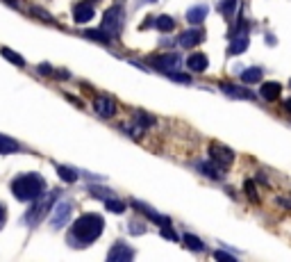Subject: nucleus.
<instances>
[{"label":"nucleus","instance_id":"nucleus-1","mask_svg":"<svg viewBox=\"0 0 291 262\" xmlns=\"http://www.w3.org/2000/svg\"><path fill=\"white\" fill-rule=\"evenodd\" d=\"M103 226H105V221L100 215H94V212L82 215L71 228V235H69L71 246H86L91 242H96L103 235Z\"/></svg>","mask_w":291,"mask_h":262},{"label":"nucleus","instance_id":"nucleus-2","mask_svg":"<svg viewBox=\"0 0 291 262\" xmlns=\"http://www.w3.org/2000/svg\"><path fill=\"white\" fill-rule=\"evenodd\" d=\"M12 192L18 201H37L46 192V180L39 173H23V176L14 178Z\"/></svg>","mask_w":291,"mask_h":262},{"label":"nucleus","instance_id":"nucleus-3","mask_svg":"<svg viewBox=\"0 0 291 262\" xmlns=\"http://www.w3.org/2000/svg\"><path fill=\"white\" fill-rule=\"evenodd\" d=\"M123 18H125V12L123 7H109L105 12V21H103V30H107L109 35H119L121 28H123Z\"/></svg>","mask_w":291,"mask_h":262},{"label":"nucleus","instance_id":"nucleus-4","mask_svg":"<svg viewBox=\"0 0 291 262\" xmlns=\"http://www.w3.org/2000/svg\"><path fill=\"white\" fill-rule=\"evenodd\" d=\"M55 198H57V194H48L46 198H41L39 203H35V207H30V212L25 215V221H27V224H30V226L39 224V221L43 219V215L50 210V205L55 203Z\"/></svg>","mask_w":291,"mask_h":262},{"label":"nucleus","instance_id":"nucleus-5","mask_svg":"<svg viewBox=\"0 0 291 262\" xmlns=\"http://www.w3.org/2000/svg\"><path fill=\"white\" fill-rule=\"evenodd\" d=\"M71 210H73V205H71L69 201H60V203H57L55 210H52V217H50L52 228H62V226L69 224V219H71Z\"/></svg>","mask_w":291,"mask_h":262},{"label":"nucleus","instance_id":"nucleus-6","mask_svg":"<svg viewBox=\"0 0 291 262\" xmlns=\"http://www.w3.org/2000/svg\"><path fill=\"white\" fill-rule=\"evenodd\" d=\"M210 155H212V160H214L218 167H230V164L235 162V153H232L230 148L221 146V144H212Z\"/></svg>","mask_w":291,"mask_h":262},{"label":"nucleus","instance_id":"nucleus-7","mask_svg":"<svg viewBox=\"0 0 291 262\" xmlns=\"http://www.w3.org/2000/svg\"><path fill=\"white\" fill-rule=\"evenodd\" d=\"M150 64L155 66V69H159V71H173L178 64H180V55H176V53H168V55H157V57H150Z\"/></svg>","mask_w":291,"mask_h":262},{"label":"nucleus","instance_id":"nucleus-8","mask_svg":"<svg viewBox=\"0 0 291 262\" xmlns=\"http://www.w3.org/2000/svg\"><path fill=\"white\" fill-rule=\"evenodd\" d=\"M205 39V32L198 30V28H193V30H184L180 37H178V46L180 48H193L198 46V43Z\"/></svg>","mask_w":291,"mask_h":262},{"label":"nucleus","instance_id":"nucleus-9","mask_svg":"<svg viewBox=\"0 0 291 262\" xmlns=\"http://www.w3.org/2000/svg\"><path fill=\"white\" fill-rule=\"evenodd\" d=\"M132 249H128V244H123V242H119V244L111 246V251L107 253V260L109 262H128L132 260Z\"/></svg>","mask_w":291,"mask_h":262},{"label":"nucleus","instance_id":"nucleus-10","mask_svg":"<svg viewBox=\"0 0 291 262\" xmlns=\"http://www.w3.org/2000/svg\"><path fill=\"white\" fill-rule=\"evenodd\" d=\"M94 108H96V112H98V116H103V119H109V116H114V112H116V103H114V98H109V96L96 98Z\"/></svg>","mask_w":291,"mask_h":262},{"label":"nucleus","instance_id":"nucleus-11","mask_svg":"<svg viewBox=\"0 0 291 262\" xmlns=\"http://www.w3.org/2000/svg\"><path fill=\"white\" fill-rule=\"evenodd\" d=\"M94 3H80L75 7V12H73V18H75V23H89L91 18H94Z\"/></svg>","mask_w":291,"mask_h":262},{"label":"nucleus","instance_id":"nucleus-12","mask_svg":"<svg viewBox=\"0 0 291 262\" xmlns=\"http://www.w3.org/2000/svg\"><path fill=\"white\" fill-rule=\"evenodd\" d=\"M280 91H282V87H280V82H264L259 89V96L264 100H269V103H273V100L280 98Z\"/></svg>","mask_w":291,"mask_h":262},{"label":"nucleus","instance_id":"nucleus-13","mask_svg":"<svg viewBox=\"0 0 291 262\" xmlns=\"http://www.w3.org/2000/svg\"><path fill=\"white\" fill-rule=\"evenodd\" d=\"M207 64H210V62H207V55H205V53H193V55L187 60V66H189L191 71H196V73H202V71H207Z\"/></svg>","mask_w":291,"mask_h":262},{"label":"nucleus","instance_id":"nucleus-14","mask_svg":"<svg viewBox=\"0 0 291 262\" xmlns=\"http://www.w3.org/2000/svg\"><path fill=\"white\" fill-rule=\"evenodd\" d=\"M132 205L134 207H137V210L139 212H141V215H146V217H148V219H153L155 221V224H168V217H162V215H157V212H155V210H150V207L148 205H143V203H139V201H132Z\"/></svg>","mask_w":291,"mask_h":262},{"label":"nucleus","instance_id":"nucleus-15","mask_svg":"<svg viewBox=\"0 0 291 262\" xmlns=\"http://www.w3.org/2000/svg\"><path fill=\"white\" fill-rule=\"evenodd\" d=\"M205 16H207V7H205V5L191 7V9L187 12V21L191 23V25H200V23L205 21Z\"/></svg>","mask_w":291,"mask_h":262},{"label":"nucleus","instance_id":"nucleus-16","mask_svg":"<svg viewBox=\"0 0 291 262\" xmlns=\"http://www.w3.org/2000/svg\"><path fill=\"white\" fill-rule=\"evenodd\" d=\"M246 48H248V35H244V32H241L239 37L232 39V43H230V48H227V53H230V55H241Z\"/></svg>","mask_w":291,"mask_h":262},{"label":"nucleus","instance_id":"nucleus-17","mask_svg":"<svg viewBox=\"0 0 291 262\" xmlns=\"http://www.w3.org/2000/svg\"><path fill=\"white\" fill-rule=\"evenodd\" d=\"M198 171H200L202 176H207V178H214V180H221V178H223L221 167L210 164V162H200V164H198Z\"/></svg>","mask_w":291,"mask_h":262},{"label":"nucleus","instance_id":"nucleus-18","mask_svg":"<svg viewBox=\"0 0 291 262\" xmlns=\"http://www.w3.org/2000/svg\"><path fill=\"white\" fill-rule=\"evenodd\" d=\"M259 80H261L259 66H250V69H246L244 73H241V82H246V85H257Z\"/></svg>","mask_w":291,"mask_h":262},{"label":"nucleus","instance_id":"nucleus-19","mask_svg":"<svg viewBox=\"0 0 291 262\" xmlns=\"http://www.w3.org/2000/svg\"><path fill=\"white\" fill-rule=\"evenodd\" d=\"M223 91L225 94H230V96H241V98H255V94L253 91H248V89H241V87H235V85H223Z\"/></svg>","mask_w":291,"mask_h":262},{"label":"nucleus","instance_id":"nucleus-20","mask_svg":"<svg viewBox=\"0 0 291 262\" xmlns=\"http://www.w3.org/2000/svg\"><path fill=\"white\" fill-rule=\"evenodd\" d=\"M21 148L14 139L5 137V135H0V155H7V153H16V150Z\"/></svg>","mask_w":291,"mask_h":262},{"label":"nucleus","instance_id":"nucleus-21","mask_svg":"<svg viewBox=\"0 0 291 262\" xmlns=\"http://www.w3.org/2000/svg\"><path fill=\"white\" fill-rule=\"evenodd\" d=\"M182 242L189 246L191 251H205V244H202V240L200 237H196V235H191V232H187V235L182 237Z\"/></svg>","mask_w":291,"mask_h":262},{"label":"nucleus","instance_id":"nucleus-22","mask_svg":"<svg viewBox=\"0 0 291 262\" xmlns=\"http://www.w3.org/2000/svg\"><path fill=\"white\" fill-rule=\"evenodd\" d=\"M84 37L94 39V41H100V43H109V39H111V35L107 30H86Z\"/></svg>","mask_w":291,"mask_h":262},{"label":"nucleus","instance_id":"nucleus-23","mask_svg":"<svg viewBox=\"0 0 291 262\" xmlns=\"http://www.w3.org/2000/svg\"><path fill=\"white\" fill-rule=\"evenodd\" d=\"M57 173H60V178L62 180H66V182H75L77 180V171L75 169H71V167H57Z\"/></svg>","mask_w":291,"mask_h":262},{"label":"nucleus","instance_id":"nucleus-24","mask_svg":"<svg viewBox=\"0 0 291 262\" xmlns=\"http://www.w3.org/2000/svg\"><path fill=\"white\" fill-rule=\"evenodd\" d=\"M155 25H157L162 32H171L173 28H176V21H173L171 16H157L155 18Z\"/></svg>","mask_w":291,"mask_h":262},{"label":"nucleus","instance_id":"nucleus-25","mask_svg":"<svg viewBox=\"0 0 291 262\" xmlns=\"http://www.w3.org/2000/svg\"><path fill=\"white\" fill-rule=\"evenodd\" d=\"M89 194H91V196H96V198H105V201L114 196L107 187H89Z\"/></svg>","mask_w":291,"mask_h":262},{"label":"nucleus","instance_id":"nucleus-26","mask_svg":"<svg viewBox=\"0 0 291 262\" xmlns=\"http://www.w3.org/2000/svg\"><path fill=\"white\" fill-rule=\"evenodd\" d=\"M107 210H111L114 215H121V212H125V203H121V201H114V196L107 198Z\"/></svg>","mask_w":291,"mask_h":262},{"label":"nucleus","instance_id":"nucleus-27","mask_svg":"<svg viewBox=\"0 0 291 262\" xmlns=\"http://www.w3.org/2000/svg\"><path fill=\"white\" fill-rule=\"evenodd\" d=\"M3 55L7 57V60H12L16 66H23V64H25V62H23V57H21V55H16L14 50H9V48H3Z\"/></svg>","mask_w":291,"mask_h":262},{"label":"nucleus","instance_id":"nucleus-28","mask_svg":"<svg viewBox=\"0 0 291 262\" xmlns=\"http://www.w3.org/2000/svg\"><path fill=\"white\" fill-rule=\"evenodd\" d=\"M235 7H237V0H223V3L218 5V9H221L223 14H232Z\"/></svg>","mask_w":291,"mask_h":262},{"label":"nucleus","instance_id":"nucleus-29","mask_svg":"<svg viewBox=\"0 0 291 262\" xmlns=\"http://www.w3.org/2000/svg\"><path fill=\"white\" fill-rule=\"evenodd\" d=\"M166 75H168V77H173L176 82H182V85H189V82H191V77H189V75H184V73H176V71H166Z\"/></svg>","mask_w":291,"mask_h":262},{"label":"nucleus","instance_id":"nucleus-30","mask_svg":"<svg viewBox=\"0 0 291 262\" xmlns=\"http://www.w3.org/2000/svg\"><path fill=\"white\" fill-rule=\"evenodd\" d=\"M159 235H162V237H166V240H173V242H178V240H180V237H178L176 232L171 230V226H164L162 230H159Z\"/></svg>","mask_w":291,"mask_h":262},{"label":"nucleus","instance_id":"nucleus-31","mask_svg":"<svg viewBox=\"0 0 291 262\" xmlns=\"http://www.w3.org/2000/svg\"><path fill=\"white\" fill-rule=\"evenodd\" d=\"M130 232H132V235H141V232H146V224L132 221V224H130Z\"/></svg>","mask_w":291,"mask_h":262},{"label":"nucleus","instance_id":"nucleus-32","mask_svg":"<svg viewBox=\"0 0 291 262\" xmlns=\"http://www.w3.org/2000/svg\"><path fill=\"white\" fill-rule=\"evenodd\" d=\"M246 189H248V196H250V198H257V194H255V185H253V180H248V182H246Z\"/></svg>","mask_w":291,"mask_h":262},{"label":"nucleus","instance_id":"nucleus-33","mask_svg":"<svg viewBox=\"0 0 291 262\" xmlns=\"http://www.w3.org/2000/svg\"><path fill=\"white\" fill-rule=\"evenodd\" d=\"M216 260H235V258H232V255H227V253H223V251H216Z\"/></svg>","mask_w":291,"mask_h":262},{"label":"nucleus","instance_id":"nucleus-34","mask_svg":"<svg viewBox=\"0 0 291 262\" xmlns=\"http://www.w3.org/2000/svg\"><path fill=\"white\" fill-rule=\"evenodd\" d=\"M3 224H5V207L0 205V226H3Z\"/></svg>","mask_w":291,"mask_h":262},{"label":"nucleus","instance_id":"nucleus-35","mask_svg":"<svg viewBox=\"0 0 291 262\" xmlns=\"http://www.w3.org/2000/svg\"><path fill=\"white\" fill-rule=\"evenodd\" d=\"M284 110H287V112H289V114H291V98H289V100H287V103H284Z\"/></svg>","mask_w":291,"mask_h":262},{"label":"nucleus","instance_id":"nucleus-36","mask_svg":"<svg viewBox=\"0 0 291 262\" xmlns=\"http://www.w3.org/2000/svg\"><path fill=\"white\" fill-rule=\"evenodd\" d=\"M89 3H96V0H89Z\"/></svg>","mask_w":291,"mask_h":262},{"label":"nucleus","instance_id":"nucleus-37","mask_svg":"<svg viewBox=\"0 0 291 262\" xmlns=\"http://www.w3.org/2000/svg\"><path fill=\"white\" fill-rule=\"evenodd\" d=\"M289 87H291V80H289Z\"/></svg>","mask_w":291,"mask_h":262},{"label":"nucleus","instance_id":"nucleus-38","mask_svg":"<svg viewBox=\"0 0 291 262\" xmlns=\"http://www.w3.org/2000/svg\"><path fill=\"white\" fill-rule=\"evenodd\" d=\"M148 3H153V0H148Z\"/></svg>","mask_w":291,"mask_h":262}]
</instances>
